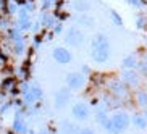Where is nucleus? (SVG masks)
<instances>
[{"label": "nucleus", "instance_id": "f257e3e1", "mask_svg": "<svg viewBox=\"0 0 147 134\" xmlns=\"http://www.w3.org/2000/svg\"><path fill=\"white\" fill-rule=\"evenodd\" d=\"M91 57L95 63H105L110 58V42L104 34H95L91 40Z\"/></svg>", "mask_w": 147, "mask_h": 134}, {"label": "nucleus", "instance_id": "f03ea898", "mask_svg": "<svg viewBox=\"0 0 147 134\" xmlns=\"http://www.w3.org/2000/svg\"><path fill=\"white\" fill-rule=\"evenodd\" d=\"M131 123V118L128 113L125 112H118L115 115H112V118L105 123L108 131H112V133H123V131L128 129V126Z\"/></svg>", "mask_w": 147, "mask_h": 134}, {"label": "nucleus", "instance_id": "7ed1b4c3", "mask_svg": "<svg viewBox=\"0 0 147 134\" xmlns=\"http://www.w3.org/2000/svg\"><path fill=\"white\" fill-rule=\"evenodd\" d=\"M52 57L53 60L58 63V65H68L69 61L73 60V55H71V52H69L68 48L65 47H55L52 52Z\"/></svg>", "mask_w": 147, "mask_h": 134}, {"label": "nucleus", "instance_id": "20e7f679", "mask_svg": "<svg viewBox=\"0 0 147 134\" xmlns=\"http://www.w3.org/2000/svg\"><path fill=\"white\" fill-rule=\"evenodd\" d=\"M71 113H73V118L78 121H84L89 118V115H91V110H89V105L84 104V102H79V104L73 105V108H71Z\"/></svg>", "mask_w": 147, "mask_h": 134}, {"label": "nucleus", "instance_id": "39448f33", "mask_svg": "<svg viewBox=\"0 0 147 134\" xmlns=\"http://www.w3.org/2000/svg\"><path fill=\"white\" fill-rule=\"evenodd\" d=\"M84 82H86V78L82 76L81 73H69L66 76V84L71 91H78L84 86Z\"/></svg>", "mask_w": 147, "mask_h": 134}, {"label": "nucleus", "instance_id": "423d86ee", "mask_svg": "<svg viewBox=\"0 0 147 134\" xmlns=\"http://www.w3.org/2000/svg\"><path fill=\"white\" fill-rule=\"evenodd\" d=\"M65 40H66V44H69V45H81L82 40H84V36H82V32L79 29L71 28V29H68V32H66Z\"/></svg>", "mask_w": 147, "mask_h": 134}, {"label": "nucleus", "instance_id": "0eeeda50", "mask_svg": "<svg viewBox=\"0 0 147 134\" xmlns=\"http://www.w3.org/2000/svg\"><path fill=\"white\" fill-rule=\"evenodd\" d=\"M69 97H71L69 87H61L60 91L55 94V107L57 108H63L69 102Z\"/></svg>", "mask_w": 147, "mask_h": 134}, {"label": "nucleus", "instance_id": "6e6552de", "mask_svg": "<svg viewBox=\"0 0 147 134\" xmlns=\"http://www.w3.org/2000/svg\"><path fill=\"white\" fill-rule=\"evenodd\" d=\"M123 82H125L128 87L136 86L139 82V74L136 73L134 69H125V73H123Z\"/></svg>", "mask_w": 147, "mask_h": 134}, {"label": "nucleus", "instance_id": "1a4fd4ad", "mask_svg": "<svg viewBox=\"0 0 147 134\" xmlns=\"http://www.w3.org/2000/svg\"><path fill=\"white\" fill-rule=\"evenodd\" d=\"M138 58L134 55H129V57H125L123 58V63H121V66H123V69H134L136 66H138Z\"/></svg>", "mask_w": 147, "mask_h": 134}, {"label": "nucleus", "instance_id": "9d476101", "mask_svg": "<svg viewBox=\"0 0 147 134\" xmlns=\"http://www.w3.org/2000/svg\"><path fill=\"white\" fill-rule=\"evenodd\" d=\"M133 123L138 129H146L147 128V118L146 115H134L133 118Z\"/></svg>", "mask_w": 147, "mask_h": 134}, {"label": "nucleus", "instance_id": "9b49d317", "mask_svg": "<svg viewBox=\"0 0 147 134\" xmlns=\"http://www.w3.org/2000/svg\"><path fill=\"white\" fill-rule=\"evenodd\" d=\"M136 29H139V31L147 29V18L144 15H138L136 16Z\"/></svg>", "mask_w": 147, "mask_h": 134}, {"label": "nucleus", "instance_id": "f8f14e48", "mask_svg": "<svg viewBox=\"0 0 147 134\" xmlns=\"http://www.w3.org/2000/svg\"><path fill=\"white\" fill-rule=\"evenodd\" d=\"M110 16H112V21L115 23L117 26H123V18L120 16V13H118V11L112 10V11H110Z\"/></svg>", "mask_w": 147, "mask_h": 134}, {"label": "nucleus", "instance_id": "ddd939ff", "mask_svg": "<svg viewBox=\"0 0 147 134\" xmlns=\"http://www.w3.org/2000/svg\"><path fill=\"white\" fill-rule=\"evenodd\" d=\"M138 104L139 105H146L147 107V92L146 91H139L138 92Z\"/></svg>", "mask_w": 147, "mask_h": 134}, {"label": "nucleus", "instance_id": "4468645a", "mask_svg": "<svg viewBox=\"0 0 147 134\" xmlns=\"http://www.w3.org/2000/svg\"><path fill=\"white\" fill-rule=\"evenodd\" d=\"M79 21H81V23H84L82 26H87V28L94 26V20H92V18H87V16H81V18H79Z\"/></svg>", "mask_w": 147, "mask_h": 134}, {"label": "nucleus", "instance_id": "2eb2a0df", "mask_svg": "<svg viewBox=\"0 0 147 134\" xmlns=\"http://www.w3.org/2000/svg\"><path fill=\"white\" fill-rule=\"evenodd\" d=\"M126 3H128V5H131L133 8H142V7H144L141 0H126Z\"/></svg>", "mask_w": 147, "mask_h": 134}, {"label": "nucleus", "instance_id": "dca6fc26", "mask_svg": "<svg viewBox=\"0 0 147 134\" xmlns=\"http://www.w3.org/2000/svg\"><path fill=\"white\" fill-rule=\"evenodd\" d=\"M74 7L79 8L81 11H86V10H87V3H86V2H82V0H76V2H74Z\"/></svg>", "mask_w": 147, "mask_h": 134}, {"label": "nucleus", "instance_id": "f3484780", "mask_svg": "<svg viewBox=\"0 0 147 134\" xmlns=\"http://www.w3.org/2000/svg\"><path fill=\"white\" fill-rule=\"evenodd\" d=\"M76 134H94V131L92 129H81V131H78Z\"/></svg>", "mask_w": 147, "mask_h": 134}, {"label": "nucleus", "instance_id": "a211bd4d", "mask_svg": "<svg viewBox=\"0 0 147 134\" xmlns=\"http://www.w3.org/2000/svg\"><path fill=\"white\" fill-rule=\"evenodd\" d=\"M142 2V5H147V0H141Z\"/></svg>", "mask_w": 147, "mask_h": 134}]
</instances>
